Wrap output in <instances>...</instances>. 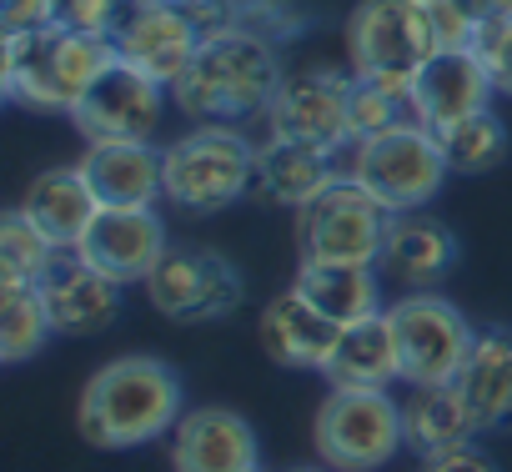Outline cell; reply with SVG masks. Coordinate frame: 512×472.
<instances>
[{
  "mask_svg": "<svg viewBox=\"0 0 512 472\" xmlns=\"http://www.w3.org/2000/svg\"><path fill=\"white\" fill-rule=\"evenodd\" d=\"M467 11L477 21H507L512 16V0H467Z\"/></svg>",
  "mask_w": 512,
  "mask_h": 472,
  "instance_id": "cell-38",
  "label": "cell"
},
{
  "mask_svg": "<svg viewBox=\"0 0 512 472\" xmlns=\"http://www.w3.org/2000/svg\"><path fill=\"white\" fill-rule=\"evenodd\" d=\"M407 116H412L407 101H397L392 91H382V86L352 76V141L382 136L387 126H397V121H407Z\"/></svg>",
  "mask_w": 512,
  "mask_h": 472,
  "instance_id": "cell-32",
  "label": "cell"
},
{
  "mask_svg": "<svg viewBox=\"0 0 512 472\" xmlns=\"http://www.w3.org/2000/svg\"><path fill=\"white\" fill-rule=\"evenodd\" d=\"M417 0H362L347 16V71L412 106V76L432 61Z\"/></svg>",
  "mask_w": 512,
  "mask_h": 472,
  "instance_id": "cell-7",
  "label": "cell"
},
{
  "mask_svg": "<svg viewBox=\"0 0 512 472\" xmlns=\"http://www.w3.org/2000/svg\"><path fill=\"white\" fill-rule=\"evenodd\" d=\"M457 387H462V397L472 407L477 437L482 432H497L502 422H512V327L477 332L472 357H467Z\"/></svg>",
  "mask_w": 512,
  "mask_h": 472,
  "instance_id": "cell-22",
  "label": "cell"
},
{
  "mask_svg": "<svg viewBox=\"0 0 512 472\" xmlns=\"http://www.w3.org/2000/svg\"><path fill=\"white\" fill-rule=\"evenodd\" d=\"M417 472H497V462H492V457L477 447V437H472V442H457V447H447V452L422 457Z\"/></svg>",
  "mask_w": 512,
  "mask_h": 472,
  "instance_id": "cell-37",
  "label": "cell"
},
{
  "mask_svg": "<svg viewBox=\"0 0 512 472\" xmlns=\"http://www.w3.org/2000/svg\"><path fill=\"white\" fill-rule=\"evenodd\" d=\"M322 377H327L332 387H357V392H387L392 382H402L387 312H382V317H367V322H357V327H342L337 352L327 357Z\"/></svg>",
  "mask_w": 512,
  "mask_h": 472,
  "instance_id": "cell-24",
  "label": "cell"
},
{
  "mask_svg": "<svg viewBox=\"0 0 512 472\" xmlns=\"http://www.w3.org/2000/svg\"><path fill=\"white\" fill-rule=\"evenodd\" d=\"M61 26V0H0V31L6 36H31Z\"/></svg>",
  "mask_w": 512,
  "mask_h": 472,
  "instance_id": "cell-35",
  "label": "cell"
},
{
  "mask_svg": "<svg viewBox=\"0 0 512 472\" xmlns=\"http://www.w3.org/2000/svg\"><path fill=\"white\" fill-rule=\"evenodd\" d=\"M312 16L302 0H241L236 11V31L267 41V46H292L297 36H307Z\"/></svg>",
  "mask_w": 512,
  "mask_h": 472,
  "instance_id": "cell-30",
  "label": "cell"
},
{
  "mask_svg": "<svg viewBox=\"0 0 512 472\" xmlns=\"http://www.w3.org/2000/svg\"><path fill=\"white\" fill-rule=\"evenodd\" d=\"M387 322L397 342V372L407 387H437L462 377L477 327L462 317L457 302H447L442 292H402L387 307Z\"/></svg>",
  "mask_w": 512,
  "mask_h": 472,
  "instance_id": "cell-8",
  "label": "cell"
},
{
  "mask_svg": "<svg viewBox=\"0 0 512 472\" xmlns=\"http://www.w3.org/2000/svg\"><path fill=\"white\" fill-rule=\"evenodd\" d=\"M507 146H512L507 121L492 106L442 131V156H447L452 176H487V171H497L507 161Z\"/></svg>",
  "mask_w": 512,
  "mask_h": 472,
  "instance_id": "cell-29",
  "label": "cell"
},
{
  "mask_svg": "<svg viewBox=\"0 0 512 472\" xmlns=\"http://www.w3.org/2000/svg\"><path fill=\"white\" fill-rule=\"evenodd\" d=\"M21 206H26V216H31L36 226H46V231L56 236L66 252L91 231V221H96V211H101V201H96L91 181L81 176V166L41 171V176L26 186Z\"/></svg>",
  "mask_w": 512,
  "mask_h": 472,
  "instance_id": "cell-23",
  "label": "cell"
},
{
  "mask_svg": "<svg viewBox=\"0 0 512 472\" xmlns=\"http://www.w3.org/2000/svg\"><path fill=\"white\" fill-rule=\"evenodd\" d=\"M81 262L106 272L121 287H136L166 257V221L156 206H101L91 231L71 247Z\"/></svg>",
  "mask_w": 512,
  "mask_h": 472,
  "instance_id": "cell-13",
  "label": "cell"
},
{
  "mask_svg": "<svg viewBox=\"0 0 512 472\" xmlns=\"http://www.w3.org/2000/svg\"><path fill=\"white\" fill-rule=\"evenodd\" d=\"M56 337L51 312L41 302V287L31 282H0V362L21 367L41 357V347Z\"/></svg>",
  "mask_w": 512,
  "mask_h": 472,
  "instance_id": "cell-27",
  "label": "cell"
},
{
  "mask_svg": "<svg viewBox=\"0 0 512 472\" xmlns=\"http://www.w3.org/2000/svg\"><path fill=\"white\" fill-rule=\"evenodd\" d=\"M402 432H407V447L417 457H432V452H447L457 442H472L477 422H472V407H467L462 387L457 382H437V387H407Z\"/></svg>",
  "mask_w": 512,
  "mask_h": 472,
  "instance_id": "cell-25",
  "label": "cell"
},
{
  "mask_svg": "<svg viewBox=\"0 0 512 472\" xmlns=\"http://www.w3.org/2000/svg\"><path fill=\"white\" fill-rule=\"evenodd\" d=\"M262 121H267V136H287V141L317 146L327 156H347V146H352V71H337V66L292 71Z\"/></svg>",
  "mask_w": 512,
  "mask_h": 472,
  "instance_id": "cell-11",
  "label": "cell"
},
{
  "mask_svg": "<svg viewBox=\"0 0 512 472\" xmlns=\"http://www.w3.org/2000/svg\"><path fill=\"white\" fill-rule=\"evenodd\" d=\"M61 242L36 226L26 216V206H11L6 216H0V282H31L41 287V277L61 262Z\"/></svg>",
  "mask_w": 512,
  "mask_h": 472,
  "instance_id": "cell-28",
  "label": "cell"
},
{
  "mask_svg": "<svg viewBox=\"0 0 512 472\" xmlns=\"http://www.w3.org/2000/svg\"><path fill=\"white\" fill-rule=\"evenodd\" d=\"M126 11H131V0H61V26L91 31V36H116Z\"/></svg>",
  "mask_w": 512,
  "mask_h": 472,
  "instance_id": "cell-34",
  "label": "cell"
},
{
  "mask_svg": "<svg viewBox=\"0 0 512 472\" xmlns=\"http://www.w3.org/2000/svg\"><path fill=\"white\" fill-rule=\"evenodd\" d=\"M251 472H262V467H251Z\"/></svg>",
  "mask_w": 512,
  "mask_h": 472,
  "instance_id": "cell-41",
  "label": "cell"
},
{
  "mask_svg": "<svg viewBox=\"0 0 512 472\" xmlns=\"http://www.w3.org/2000/svg\"><path fill=\"white\" fill-rule=\"evenodd\" d=\"M312 442L332 472H377L407 447L402 402L392 392L332 387L312 422Z\"/></svg>",
  "mask_w": 512,
  "mask_h": 472,
  "instance_id": "cell-9",
  "label": "cell"
},
{
  "mask_svg": "<svg viewBox=\"0 0 512 472\" xmlns=\"http://www.w3.org/2000/svg\"><path fill=\"white\" fill-rule=\"evenodd\" d=\"M322 317H332L337 327H357L367 317H382V272L377 267H297L292 282Z\"/></svg>",
  "mask_w": 512,
  "mask_h": 472,
  "instance_id": "cell-26",
  "label": "cell"
},
{
  "mask_svg": "<svg viewBox=\"0 0 512 472\" xmlns=\"http://www.w3.org/2000/svg\"><path fill=\"white\" fill-rule=\"evenodd\" d=\"M166 201L191 216H216L236 206L256 181V146L236 126H196L161 146Z\"/></svg>",
  "mask_w": 512,
  "mask_h": 472,
  "instance_id": "cell-5",
  "label": "cell"
},
{
  "mask_svg": "<svg viewBox=\"0 0 512 472\" xmlns=\"http://www.w3.org/2000/svg\"><path fill=\"white\" fill-rule=\"evenodd\" d=\"M41 302L51 312L56 337H96L121 317L126 287L81 262L76 252H61V262L41 277Z\"/></svg>",
  "mask_w": 512,
  "mask_h": 472,
  "instance_id": "cell-17",
  "label": "cell"
},
{
  "mask_svg": "<svg viewBox=\"0 0 512 472\" xmlns=\"http://www.w3.org/2000/svg\"><path fill=\"white\" fill-rule=\"evenodd\" d=\"M392 211L352 176H337L297 211V257L307 267H377Z\"/></svg>",
  "mask_w": 512,
  "mask_h": 472,
  "instance_id": "cell-6",
  "label": "cell"
},
{
  "mask_svg": "<svg viewBox=\"0 0 512 472\" xmlns=\"http://www.w3.org/2000/svg\"><path fill=\"white\" fill-rule=\"evenodd\" d=\"M337 176H342V156H327V151L302 146V141H287V136L256 141V181H251V191L267 196L272 206L302 211V206L317 201Z\"/></svg>",
  "mask_w": 512,
  "mask_h": 472,
  "instance_id": "cell-21",
  "label": "cell"
},
{
  "mask_svg": "<svg viewBox=\"0 0 512 472\" xmlns=\"http://www.w3.org/2000/svg\"><path fill=\"white\" fill-rule=\"evenodd\" d=\"M492 81L482 71V61L472 51H437L417 76H412V116L427 126V131H447L477 111L492 106Z\"/></svg>",
  "mask_w": 512,
  "mask_h": 472,
  "instance_id": "cell-18",
  "label": "cell"
},
{
  "mask_svg": "<svg viewBox=\"0 0 512 472\" xmlns=\"http://www.w3.org/2000/svg\"><path fill=\"white\" fill-rule=\"evenodd\" d=\"M0 51H6V66H0L6 101L21 111H41V116H71L86 101V91L121 61L111 36L71 31V26L6 36Z\"/></svg>",
  "mask_w": 512,
  "mask_h": 472,
  "instance_id": "cell-3",
  "label": "cell"
},
{
  "mask_svg": "<svg viewBox=\"0 0 512 472\" xmlns=\"http://www.w3.org/2000/svg\"><path fill=\"white\" fill-rule=\"evenodd\" d=\"M161 116H166V86L141 76L136 66L116 61L86 91V101L71 111V126L81 131L86 146H96V141H151Z\"/></svg>",
  "mask_w": 512,
  "mask_h": 472,
  "instance_id": "cell-12",
  "label": "cell"
},
{
  "mask_svg": "<svg viewBox=\"0 0 512 472\" xmlns=\"http://www.w3.org/2000/svg\"><path fill=\"white\" fill-rule=\"evenodd\" d=\"M472 56L482 61L492 91L512 101V16L507 21H482L477 41H472Z\"/></svg>",
  "mask_w": 512,
  "mask_h": 472,
  "instance_id": "cell-33",
  "label": "cell"
},
{
  "mask_svg": "<svg viewBox=\"0 0 512 472\" xmlns=\"http://www.w3.org/2000/svg\"><path fill=\"white\" fill-rule=\"evenodd\" d=\"M256 332H262V352L277 367H302V372H322L327 357L337 352V337H342V327L332 317H322L297 287L277 292L262 307Z\"/></svg>",
  "mask_w": 512,
  "mask_h": 472,
  "instance_id": "cell-19",
  "label": "cell"
},
{
  "mask_svg": "<svg viewBox=\"0 0 512 472\" xmlns=\"http://www.w3.org/2000/svg\"><path fill=\"white\" fill-rule=\"evenodd\" d=\"M176 6L186 11V21L196 26L201 41H216V36H231L236 31L241 0H176Z\"/></svg>",
  "mask_w": 512,
  "mask_h": 472,
  "instance_id": "cell-36",
  "label": "cell"
},
{
  "mask_svg": "<svg viewBox=\"0 0 512 472\" xmlns=\"http://www.w3.org/2000/svg\"><path fill=\"white\" fill-rule=\"evenodd\" d=\"M141 287H146V302L166 322H186V327L226 322L246 302L241 267L211 247H166V257Z\"/></svg>",
  "mask_w": 512,
  "mask_h": 472,
  "instance_id": "cell-10",
  "label": "cell"
},
{
  "mask_svg": "<svg viewBox=\"0 0 512 472\" xmlns=\"http://www.w3.org/2000/svg\"><path fill=\"white\" fill-rule=\"evenodd\" d=\"M181 377L161 357H116L91 372L81 387L76 427L91 447L121 452V447H146L156 437H171L181 422Z\"/></svg>",
  "mask_w": 512,
  "mask_h": 472,
  "instance_id": "cell-1",
  "label": "cell"
},
{
  "mask_svg": "<svg viewBox=\"0 0 512 472\" xmlns=\"http://www.w3.org/2000/svg\"><path fill=\"white\" fill-rule=\"evenodd\" d=\"M282 81L287 71H282L277 46L256 41L246 31H231V36L201 41L196 61L171 86V101L196 126H241L272 111Z\"/></svg>",
  "mask_w": 512,
  "mask_h": 472,
  "instance_id": "cell-2",
  "label": "cell"
},
{
  "mask_svg": "<svg viewBox=\"0 0 512 472\" xmlns=\"http://www.w3.org/2000/svg\"><path fill=\"white\" fill-rule=\"evenodd\" d=\"M131 6H176V0H131Z\"/></svg>",
  "mask_w": 512,
  "mask_h": 472,
  "instance_id": "cell-39",
  "label": "cell"
},
{
  "mask_svg": "<svg viewBox=\"0 0 512 472\" xmlns=\"http://www.w3.org/2000/svg\"><path fill=\"white\" fill-rule=\"evenodd\" d=\"M76 166L101 206H156L166 196L161 151L151 141H96Z\"/></svg>",
  "mask_w": 512,
  "mask_h": 472,
  "instance_id": "cell-20",
  "label": "cell"
},
{
  "mask_svg": "<svg viewBox=\"0 0 512 472\" xmlns=\"http://www.w3.org/2000/svg\"><path fill=\"white\" fill-rule=\"evenodd\" d=\"M262 447L241 412L231 407H186L171 427V472H251Z\"/></svg>",
  "mask_w": 512,
  "mask_h": 472,
  "instance_id": "cell-16",
  "label": "cell"
},
{
  "mask_svg": "<svg viewBox=\"0 0 512 472\" xmlns=\"http://www.w3.org/2000/svg\"><path fill=\"white\" fill-rule=\"evenodd\" d=\"M342 176L362 181L387 211H422L442 196L452 171L442 156V136L427 131L417 116H407L382 136L352 141L342 156Z\"/></svg>",
  "mask_w": 512,
  "mask_h": 472,
  "instance_id": "cell-4",
  "label": "cell"
},
{
  "mask_svg": "<svg viewBox=\"0 0 512 472\" xmlns=\"http://www.w3.org/2000/svg\"><path fill=\"white\" fill-rule=\"evenodd\" d=\"M417 16L427 26L432 51H472L477 41V16L467 11V0H417Z\"/></svg>",
  "mask_w": 512,
  "mask_h": 472,
  "instance_id": "cell-31",
  "label": "cell"
},
{
  "mask_svg": "<svg viewBox=\"0 0 512 472\" xmlns=\"http://www.w3.org/2000/svg\"><path fill=\"white\" fill-rule=\"evenodd\" d=\"M111 41H116V56L126 66L161 81L166 91L186 76V66L201 51V36H196V26L186 21L181 6H131Z\"/></svg>",
  "mask_w": 512,
  "mask_h": 472,
  "instance_id": "cell-15",
  "label": "cell"
},
{
  "mask_svg": "<svg viewBox=\"0 0 512 472\" xmlns=\"http://www.w3.org/2000/svg\"><path fill=\"white\" fill-rule=\"evenodd\" d=\"M297 472H322V467H297Z\"/></svg>",
  "mask_w": 512,
  "mask_h": 472,
  "instance_id": "cell-40",
  "label": "cell"
},
{
  "mask_svg": "<svg viewBox=\"0 0 512 472\" xmlns=\"http://www.w3.org/2000/svg\"><path fill=\"white\" fill-rule=\"evenodd\" d=\"M457 257H462L457 231L442 216H432L427 206L422 211H392L377 272H382V282H392L402 292H432L437 282L452 277Z\"/></svg>",
  "mask_w": 512,
  "mask_h": 472,
  "instance_id": "cell-14",
  "label": "cell"
}]
</instances>
